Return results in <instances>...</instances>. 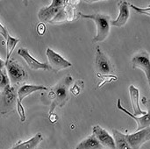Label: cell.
<instances>
[{
    "mask_svg": "<svg viewBox=\"0 0 150 149\" xmlns=\"http://www.w3.org/2000/svg\"><path fill=\"white\" fill-rule=\"evenodd\" d=\"M8 85H10V79L6 76V74L3 70H1V72H0V87L4 90Z\"/></svg>",
    "mask_w": 150,
    "mask_h": 149,
    "instance_id": "obj_21",
    "label": "cell"
},
{
    "mask_svg": "<svg viewBox=\"0 0 150 149\" xmlns=\"http://www.w3.org/2000/svg\"><path fill=\"white\" fill-rule=\"evenodd\" d=\"M73 83V78L70 76H66L54 87L51 88L49 97L52 101L49 114L51 115L55 107H62L69 99V88Z\"/></svg>",
    "mask_w": 150,
    "mask_h": 149,
    "instance_id": "obj_1",
    "label": "cell"
},
{
    "mask_svg": "<svg viewBox=\"0 0 150 149\" xmlns=\"http://www.w3.org/2000/svg\"><path fill=\"white\" fill-rule=\"evenodd\" d=\"M5 68L8 72L11 86H16L17 84L25 81L26 73L22 66H20L15 60H10L5 62Z\"/></svg>",
    "mask_w": 150,
    "mask_h": 149,
    "instance_id": "obj_5",
    "label": "cell"
},
{
    "mask_svg": "<svg viewBox=\"0 0 150 149\" xmlns=\"http://www.w3.org/2000/svg\"><path fill=\"white\" fill-rule=\"evenodd\" d=\"M118 6H119V10H120L119 16L115 20H111L110 24L113 26L122 27L123 25H126V23L127 22V20L129 18L130 4L127 3V1H120V2H119Z\"/></svg>",
    "mask_w": 150,
    "mask_h": 149,
    "instance_id": "obj_11",
    "label": "cell"
},
{
    "mask_svg": "<svg viewBox=\"0 0 150 149\" xmlns=\"http://www.w3.org/2000/svg\"><path fill=\"white\" fill-rule=\"evenodd\" d=\"M134 68H141L144 71L150 87V56L148 52L141 51L132 59Z\"/></svg>",
    "mask_w": 150,
    "mask_h": 149,
    "instance_id": "obj_7",
    "label": "cell"
},
{
    "mask_svg": "<svg viewBox=\"0 0 150 149\" xmlns=\"http://www.w3.org/2000/svg\"><path fill=\"white\" fill-rule=\"evenodd\" d=\"M129 93L132 102V108L134 111V115H146L147 112L142 111L140 106V91L134 85L129 86Z\"/></svg>",
    "mask_w": 150,
    "mask_h": 149,
    "instance_id": "obj_14",
    "label": "cell"
},
{
    "mask_svg": "<svg viewBox=\"0 0 150 149\" xmlns=\"http://www.w3.org/2000/svg\"><path fill=\"white\" fill-rule=\"evenodd\" d=\"M76 149H104V147L100 144L96 136L92 134L83 140Z\"/></svg>",
    "mask_w": 150,
    "mask_h": 149,
    "instance_id": "obj_16",
    "label": "cell"
},
{
    "mask_svg": "<svg viewBox=\"0 0 150 149\" xmlns=\"http://www.w3.org/2000/svg\"><path fill=\"white\" fill-rule=\"evenodd\" d=\"M46 32V25L44 23H40L37 26V32L40 35H43Z\"/></svg>",
    "mask_w": 150,
    "mask_h": 149,
    "instance_id": "obj_24",
    "label": "cell"
},
{
    "mask_svg": "<svg viewBox=\"0 0 150 149\" xmlns=\"http://www.w3.org/2000/svg\"><path fill=\"white\" fill-rule=\"evenodd\" d=\"M41 141H42L41 133H37L31 140L22 142V143H19L11 149H36V148L39 146V144L40 143Z\"/></svg>",
    "mask_w": 150,
    "mask_h": 149,
    "instance_id": "obj_18",
    "label": "cell"
},
{
    "mask_svg": "<svg viewBox=\"0 0 150 149\" xmlns=\"http://www.w3.org/2000/svg\"><path fill=\"white\" fill-rule=\"evenodd\" d=\"M17 111L18 112V115L20 117V120L21 122H25V109L24 106L21 105V102L18 99L17 102Z\"/></svg>",
    "mask_w": 150,
    "mask_h": 149,
    "instance_id": "obj_22",
    "label": "cell"
},
{
    "mask_svg": "<svg viewBox=\"0 0 150 149\" xmlns=\"http://www.w3.org/2000/svg\"><path fill=\"white\" fill-rule=\"evenodd\" d=\"M112 135L115 141L116 149H134L126 139V134H123L118 130H112Z\"/></svg>",
    "mask_w": 150,
    "mask_h": 149,
    "instance_id": "obj_17",
    "label": "cell"
},
{
    "mask_svg": "<svg viewBox=\"0 0 150 149\" xmlns=\"http://www.w3.org/2000/svg\"><path fill=\"white\" fill-rule=\"evenodd\" d=\"M117 108L119 110H120L121 112H125L127 115H128L129 117H131L133 119H134L137 122V131H141L144 128H147L150 126V112L149 113H147L146 115H143L141 118H138L137 116L132 114L131 112H129L127 110H126L122 105H121V101L120 99H118V103H117Z\"/></svg>",
    "mask_w": 150,
    "mask_h": 149,
    "instance_id": "obj_13",
    "label": "cell"
},
{
    "mask_svg": "<svg viewBox=\"0 0 150 149\" xmlns=\"http://www.w3.org/2000/svg\"><path fill=\"white\" fill-rule=\"evenodd\" d=\"M95 65L97 70L102 75H112L113 72V67L109 58L104 54L99 47L96 49Z\"/></svg>",
    "mask_w": 150,
    "mask_h": 149,
    "instance_id": "obj_8",
    "label": "cell"
},
{
    "mask_svg": "<svg viewBox=\"0 0 150 149\" xmlns=\"http://www.w3.org/2000/svg\"><path fill=\"white\" fill-rule=\"evenodd\" d=\"M46 54H47L51 69L55 73L62 69H65L72 66V64L69 61H68L66 59L62 57L59 54L55 53L53 49L49 47L47 48Z\"/></svg>",
    "mask_w": 150,
    "mask_h": 149,
    "instance_id": "obj_6",
    "label": "cell"
},
{
    "mask_svg": "<svg viewBox=\"0 0 150 149\" xmlns=\"http://www.w3.org/2000/svg\"><path fill=\"white\" fill-rule=\"evenodd\" d=\"M130 7L138 13L144 14V15H147V16L150 17V6L147 7V8H140V7H137V6L134 5V4H130Z\"/></svg>",
    "mask_w": 150,
    "mask_h": 149,
    "instance_id": "obj_23",
    "label": "cell"
},
{
    "mask_svg": "<svg viewBox=\"0 0 150 149\" xmlns=\"http://www.w3.org/2000/svg\"><path fill=\"white\" fill-rule=\"evenodd\" d=\"M92 132L100 144L104 147V148L116 149L114 138L111 136L106 130L99 126H95L92 128Z\"/></svg>",
    "mask_w": 150,
    "mask_h": 149,
    "instance_id": "obj_10",
    "label": "cell"
},
{
    "mask_svg": "<svg viewBox=\"0 0 150 149\" xmlns=\"http://www.w3.org/2000/svg\"><path fill=\"white\" fill-rule=\"evenodd\" d=\"M38 90H47V88L45 86H38V85H31V84H26L21 86L18 90V98L20 102L26 97L27 96L31 95L32 93L38 91Z\"/></svg>",
    "mask_w": 150,
    "mask_h": 149,
    "instance_id": "obj_15",
    "label": "cell"
},
{
    "mask_svg": "<svg viewBox=\"0 0 150 149\" xmlns=\"http://www.w3.org/2000/svg\"><path fill=\"white\" fill-rule=\"evenodd\" d=\"M66 4L64 0H53L51 4L47 7H43L38 12V18L41 21V23L50 22L54 18L58 13L63 10V7Z\"/></svg>",
    "mask_w": 150,
    "mask_h": 149,
    "instance_id": "obj_4",
    "label": "cell"
},
{
    "mask_svg": "<svg viewBox=\"0 0 150 149\" xmlns=\"http://www.w3.org/2000/svg\"><path fill=\"white\" fill-rule=\"evenodd\" d=\"M79 16L83 18H89L92 19L97 25V34L95 35L94 39L92 40L93 43L101 42L105 40L107 36L109 35L110 32V22H111V17L109 15H104V14H83L82 12H79Z\"/></svg>",
    "mask_w": 150,
    "mask_h": 149,
    "instance_id": "obj_2",
    "label": "cell"
},
{
    "mask_svg": "<svg viewBox=\"0 0 150 149\" xmlns=\"http://www.w3.org/2000/svg\"><path fill=\"white\" fill-rule=\"evenodd\" d=\"M18 92L16 91V86H10L8 85L3 90L1 99H2V104H1V114H6L10 112H11L14 107H17V102L18 99Z\"/></svg>",
    "mask_w": 150,
    "mask_h": 149,
    "instance_id": "obj_3",
    "label": "cell"
},
{
    "mask_svg": "<svg viewBox=\"0 0 150 149\" xmlns=\"http://www.w3.org/2000/svg\"><path fill=\"white\" fill-rule=\"evenodd\" d=\"M98 77H99L101 79V82L98 83V88H101L103 87L105 84H106L107 83H112V82H114V81H117V76H112V75H102L100 73H98L97 74Z\"/></svg>",
    "mask_w": 150,
    "mask_h": 149,
    "instance_id": "obj_20",
    "label": "cell"
},
{
    "mask_svg": "<svg viewBox=\"0 0 150 149\" xmlns=\"http://www.w3.org/2000/svg\"><path fill=\"white\" fill-rule=\"evenodd\" d=\"M57 116L55 115V114H51L50 115V117H49V119H50V121L52 122V123H55L56 122V120H57Z\"/></svg>",
    "mask_w": 150,
    "mask_h": 149,
    "instance_id": "obj_26",
    "label": "cell"
},
{
    "mask_svg": "<svg viewBox=\"0 0 150 149\" xmlns=\"http://www.w3.org/2000/svg\"><path fill=\"white\" fill-rule=\"evenodd\" d=\"M18 55H20L27 63V65L34 70H38V69H44V70H48L51 69L50 66L47 63H42L38 61L37 60H35L27 51V49L25 48H19L18 51Z\"/></svg>",
    "mask_w": 150,
    "mask_h": 149,
    "instance_id": "obj_12",
    "label": "cell"
},
{
    "mask_svg": "<svg viewBox=\"0 0 150 149\" xmlns=\"http://www.w3.org/2000/svg\"><path fill=\"white\" fill-rule=\"evenodd\" d=\"M126 139L134 149H140V148L150 140V126L141 131H137L132 134H126Z\"/></svg>",
    "mask_w": 150,
    "mask_h": 149,
    "instance_id": "obj_9",
    "label": "cell"
},
{
    "mask_svg": "<svg viewBox=\"0 0 150 149\" xmlns=\"http://www.w3.org/2000/svg\"><path fill=\"white\" fill-rule=\"evenodd\" d=\"M71 92H72L75 96H77V95L79 94V92H80V88L77 86V83L74 85L73 89L71 90Z\"/></svg>",
    "mask_w": 150,
    "mask_h": 149,
    "instance_id": "obj_25",
    "label": "cell"
},
{
    "mask_svg": "<svg viewBox=\"0 0 150 149\" xmlns=\"http://www.w3.org/2000/svg\"><path fill=\"white\" fill-rule=\"evenodd\" d=\"M5 40H6V60H5V62H7L10 61V56H11L13 49L15 48L16 45L18 43L19 40L11 37L10 34L6 37Z\"/></svg>",
    "mask_w": 150,
    "mask_h": 149,
    "instance_id": "obj_19",
    "label": "cell"
}]
</instances>
